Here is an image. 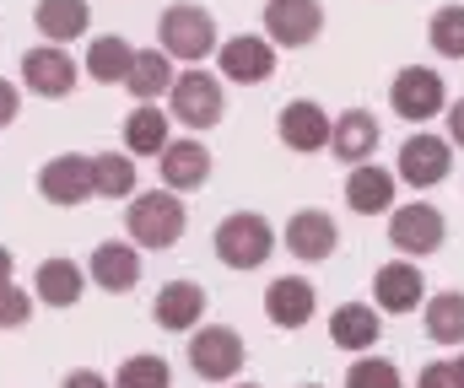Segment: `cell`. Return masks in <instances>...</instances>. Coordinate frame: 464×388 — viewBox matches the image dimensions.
<instances>
[{"label":"cell","mask_w":464,"mask_h":388,"mask_svg":"<svg viewBox=\"0 0 464 388\" xmlns=\"http://www.w3.org/2000/svg\"><path fill=\"white\" fill-rule=\"evenodd\" d=\"M449 367H454V378H459V388H464V356L459 362H449Z\"/></svg>","instance_id":"obj_39"},{"label":"cell","mask_w":464,"mask_h":388,"mask_svg":"<svg viewBox=\"0 0 464 388\" xmlns=\"http://www.w3.org/2000/svg\"><path fill=\"white\" fill-rule=\"evenodd\" d=\"M157 33H162V54H168V60H184V65L211 60V54H217V43H222L217 16H211L206 5H195V0H173V5L162 11Z\"/></svg>","instance_id":"obj_2"},{"label":"cell","mask_w":464,"mask_h":388,"mask_svg":"<svg viewBox=\"0 0 464 388\" xmlns=\"http://www.w3.org/2000/svg\"><path fill=\"white\" fill-rule=\"evenodd\" d=\"M5 280H16V254H11V249H0V286H5Z\"/></svg>","instance_id":"obj_38"},{"label":"cell","mask_w":464,"mask_h":388,"mask_svg":"<svg viewBox=\"0 0 464 388\" xmlns=\"http://www.w3.org/2000/svg\"><path fill=\"white\" fill-rule=\"evenodd\" d=\"M341 249V227L330 211H297L286 222V254H297L303 264H319Z\"/></svg>","instance_id":"obj_17"},{"label":"cell","mask_w":464,"mask_h":388,"mask_svg":"<svg viewBox=\"0 0 464 388\" xmlns=\"http://www.w3.org/2000/svg\"><path fill=\"white\" fill-rule=\"evenodd\" d=\"M173 76H179V71H173V60H168L162 49H135L124 87H130V98H135V103H157V98H168Z\"/></svg>","instance_id":"obj_25"},{"label":"cell","mask_w":464,"mask_h":388,"mask_svg":"<svg viewBox=\"0 0 464 388\" xmlns=\"http://www.w3.org/2000/svg\"><path fill=\"white\" fill-rule=\"evenodd\" d=\"M184 200L173 189H151V194H130V211H124V232L135 238V249H151V254H168L179 238H184Z\"/></svg>","instance_id":"obj_1"},{"label":"cell","mask_w":464,"mask_h":388,"mask_svg":"<svg viewBox=\"0 0 464 388\" xmlns=\"http://www.w3.org/2000/svg\"><path fill=\"white\" fill-rule=\"evenodd\" d=\"M60 388H114L103 373H92V367H76V373H65L60 378Z\"/></svg>","instance_id":"obj_36"},{"label":"cell","mask_w":464,"mask_h":388,"mask_svg":"<svg viewBox=\"0 0 464 388\" xmlns=\"http://www.w3.org/2000/svg\"><path fill=\"white\" fill-rule=\"evenodd\" d=\"M449 238V222L432 200H411V205H394L389 211V243L400 249V259H427L443 249Z\"/></svg>","instance_id":"obj_6"},{"label":"cell","mask_w":464,"mask_h":388,"mask_svg":"<svg viewBox=\"0 0 464 388\" xmlns=\"http://www.w3.org/2000/svg\"><path fill=\"white\" fill-rule=\"evenodd\" d=\"M427 302V275L416 270V259H389L372 275V308L378 313H416Z\"/></svg>","instance_id":"obj_13"},{"label":"cell","mask_w":464,"mask_h":388,"mask_svg":"<svg viewBox=\"0 0 464 388\" xmlns=\"http://www.w3.org/2000/svg\"><path fill=\"white\" fill-rule=\"evenodd\" d=\"M330 151L341 156V162H372V151H378V119L367 114V109H346L335 125H330Z\"/></svg>","instance_id":"obj_24"},{"label":"cell","mask_w":464,"mask_h":388,"mask_svg":"<svg viewBox=\"0 0 464 388\" xmlns=\"http://www.w3.org/2000/svg\"><path fill=\"white\" fill-rule=\"evenodd\" d=\"M416 388H459V378H454V367H449V362H432V367H421Z\"/></svg>","instance_id":"obj_35"},{"label":"cell","mask_w":464,"mask_h":388,"mask_svg":"<svg viewBox=\"0 0 464 388\" xmlns=\"http://www.w3.org/2000/svg\"><path fill=\"white\" fill-rule=\"evenodd\" d=\"M427 38L443 60H464V5H438L427 22Z\"/></svg>","instance_id":"obj_30"},{"label":"cell","mask_w":464,"mask_h":388,"mask_svg":"<svg viewBox=\"0 0 464 388\" xmlns=\"http://www.w3.org/2000/svg\"><path fill=\"white\" fill-rule=\"evenodd\" d=\"M157 173H162V189L184 194V189H200L211 178V151L200 146V135H184V140H168L157 151Z\"/></svg>","instance_id":"obj_14"},{"label":"cell","mask_w":464,"mask_h":388,"mask_svg":"<svg viewBox=\"0 0 464 388\" xmlns=\"http://www.w3.org/2000/svg\"><path fill=\"white\" fill-rule=\"evenodd\" d=\"M276 135L286 140V151H324L330 146V114L319 109V103H308V98H297V103H286L281 109V119H276Z\"/></svg>","instance_id":"obj_21"},{"label":"cell","mask_w":464,"mask_h":388,"mask_svg":"<svg viewBox=\"0 0 464 388\" xmlns=\"http://www.w3.org/2000/svg\"><path fill=\"white\" fill-rule=\"evenodd\" d=\"M33 318V297L16 286V280H5L0 286V329H22Z\"/></svg>","instance_id":"obj_33"},{"label":"cell","mask_w":464,"mask_h":388,"mask_svg":"<svg viewBox=\"0 0 464 388\" xmlns=\"http://www.w3.org/2000/svg\"><path fill=\"white\" fill-rule=\"evenodd\" d=\"M394 173L389 167H378V162H356L346 178V205L356 216H389L394 211Z\"/></svg>","instance_id":"obj_22"},{"label":"cell","mask_w":464,"mask_h":388,"mask_svg":"<svg viewBox=\"0 0 464 388\" xmlns=\"http://www.w3.org/2000/svg\"><path fill=\"white\" fill-rule=\"evenodd\" d=\"M232 388H259V383H232Z\"/></svg>","instance_id":"obj_40"},{"label":"cell","mask_w":464,"mask_h":388,"mask_svg":"<svg viewBox=\"0 0 464 388\" xmlns=\"http://www.w3.org/2000/svg\"><path fill=\"white\" fill-rule=\"evenodd\" d=\"M168 140L173 135H168V114L162 109H151V103L130 109V119H124V151L130 156H157Z\"/></svg>","instance_id":"obj_28"},{"label":"cell","mask_w":464,"mask_h":388,"mask_svg":"<svg viewBox=\"0 0 464 388\" xmlns=\"http://www.w3.org/2000/svg\"><path fill=\"white\" fill-rule=\"evenodd\" d=\"M16 114H22V92H16V81L0 76V129L16 125Z\"/></svg>","instance_id":"obj_34"},{"label":"cell","mask_w":464,"mask_h":388,"mask_svg":"<svg viewBox=\"0 0 464 388\" xmlns=\"http://www.w3.org/2000/svg\"><path fill=\"white\" fill-rule=\"evenodd\" d=\"M38 194H44L49 205H60V211L87 205V200H92V156L65 151V156L44 162V173H38Z\"/></svg>","instance_id":"obj_12"},{"label":"cell","mask_w":464,"mask_h":388,"mask_svg":"<svg viewBox=\"0 0 464 388\" xmlns=\"http://www.w3.org/2000/svg\"><path fill=\"white\" fill-rule=\"evenodd\" d=\"M206 286L200 280H168L162 291H157V302H151V318L162 324V329H173V335H189L200 318H206Z\"/></svg>","instance_id":"obj_16"},{"label":"cell","mask_w":464,"mask_h":388,"mask_svg":"<svg viewBox=\"0 0 464 388\" xmlns=\"http://www.w3.org/2000/svg\"><path fill=\"white\" fill-rule=\"evenodd\" d=\"M76 81H82V65L71 60V49L38 43V49L22 54V87H27L33 98H71Z\"/></svg>","instance_id":"obj_9"},{"label":"cell","mask_w":464,"mask_h":388,"mask_svg":"<svg viewBox=\"0 0 464 388\" xmlns=\"http://www.w3.org/2000/svg\"><path fill=\"white\" fill-rule=\"evenodd\" d=\"M443 114H449V140L464 151V98H459V103H449Z\"/></svg>","instance_id":"obj_37"},{"label":"cell","mask_w":464,"mask_h":388,"mask_svg":"<svg viewBox=\"0 0 464 388\" xmlns=\"http://www.w3.org/2000/svg\"><path fill=\"white\" fill-rule=\"evenodd\" d=\"M427 308V340L432 345H464V291H438Z\"/></svg>","instance_id":"obj_29"},{"label":"cell","mask_w":464,"mask_h":388,"mask_svg":"<svg viewBox=\"0 0 464 388\" xmlns=\"http://www.w3.org/2000/svg\"><path fill=\"white\" fill-rule=\"evenodd\" d=\"M130 194H135V156L98 151L92 156V200H130Z\"/></svg>","instance_id":"obj_27"},{"label":"cell","mask_w":464,"mask_h":388,"mask_svg":"<svg viewBox=\"0 0 464 388\" xmlns=\"http://www.w3.org/2000/svg\"><path fill=\"white\" fill-rule=\"evenodd\" d=\"M454 173V151L443 135H411L400 146V162H394V178L411 184V189H432Z\"/></svg>","instance_id":"obj_11"},{"label":"cell","mask_w":464,"mask_h":388,"mask_svg":"<svg viewBox=\"0 0 464 388\" xmlns=\"http://www.w3.org/2000/svg\"><path fill=\"white\" fill-rule=\"evenodd\" d=\"M168 114H173L184 129H195V135H200V129H217L222 114H227L222 76H211V71H200V65L179 71L173 87H168Z\"/></svg>","instance_id":"obj_3"},{"label":"cell","mask_w":464,"mask_h":388,"mask_svg":"<svg viewBox=\"0 0 464 388\" xmlns=\"http://www.w3.org/2000/svg\"><path fill=\"white\" fill-rule=\"evenodd\" d=\"M33 27H38L44 43L71 49L76 38H87V27H92V5H87V0H38V5H33Z\"/></svg>","instance_id":"obj_20"},{"label":"cell","mask_w":464,"mask_h":388,"mask_svg":"<svg viewBox=\"0 0 464 388\" xmlns=\"http://www.w3.org/2000/svg\"><path fill=\"white\" fill-rule=\"evenodd\" d=\"M319 33H324L319 0H265V38L276 49H308Z\"/></svg>","instance_id":"obj_10"},{"label":"cell","mask_w":464,"mask_h":388,"mask_svg":"<svg viewBox=\"0 0 464 388\" xmlns=\"http://www.w3.org/2000/svg\"><path fill=\"white\" fill-rule=\"evenodd\" d=\"M243 340H237V329L227 324H195L189 329V367H195V378H206V383H232L237 373H243Z\"/></svg>","instance_id":"obj_5"},{"label":"cell","mask_w":464,"mask_h":388,"mask_svg":"<svg viewBox=\"0 0 464 388\" xmlns=\"http://www.w3.org/2000/svg\"><path fill=\"white\" fill-rule=\"evenodd\" d=\"M114 388H173V367H168L162 356L140 351V356H130L114 373Z\"/></svg>","instance_id":"obj_31"},{"label":"cell","mask_w":464,"mask_h":388,"mask_svg":"<svg viewBox=\"0 0 464 388\" xmlns=\"http://www.w3.org/2000/svg\"><path fill=\"white\" fill-rule=\"evenodd\" d=\"M346 388H400V367L389 356H356L346 367Z\"/></svg>","instance_id":"obj_32"},{"label":"cell","mask_w":464,"mask_h":388,"mask_svg":"<svg viewBox=\"0 0 464 388\" xmlns=\"http://www.w3.org/2000/svg\"><path fill=\"white\" fill-rule=\"evenodd\" d=\"M303 388H324V383H303Z\"/></svg>","instance_id":"obj_41"},{"label":"cell","mask_w":464,"mask_h":388,"mask_svg":"<svg viewBox=\"0 0 464 388\" xmlns=\"http://www.w3.org/2000/svg\"><path fill=\"white\" fill-rule=\"evenodd\" d=\"M130 60H135V43L130 38H119V33H103V38H92L87 43V60H82V71L98 81V87H124V76H130Z\"/></svg>","instance_id":"obj_26"},{"label":"cell","mask_w":464,"mask_h":388,"mask_svg":"<svg viewBox=\"0 0 464 388\" xmlns=\"http://www.w3.org/2000/svg\"><path fill=\"white\" fill-rule=\"evenodd\" d=\"M314 308H319V297H314V286L303 275H281V280L265 286V318L276 329H303L314 318Z\"/></svg>","instance_id":"obj_19"},{"label":"cell","mask_w":464,"mask_h":388,"mask_svg":"<svg viewBox=\"0 0 464 388\" xmlns=\"http://www.w3.org/2000/svg\"><path fill=\"white\" fill-rule=\"evenodd\" d=\"M87 286H92V280H87V270H82L76 259H65V254L44 259V264L33 270V302L60 308V313H65V308H76Z\"/></svg>","instance_id":"obj_15"},{"label":"cell","mask_w":464,"mask_h":388,"mask_svg":"<svg viewBox=\"0 0 464 388\" xmlns=\"http://www.w3.org/2000/svg\"><path fill=\"white\" fill-rule=\"evenodd\" d=\"M87 280L103 286L109 297H130L140 280V249L135 243H98L87 259Z\"/></svg>","instance_id":"obj_18"},{"label":"cell","mask_w":464,"mask_h":388,"mask_svg":"<svg viewBox=\"0 0 464 388\" xmlns=\"http://www.w3.org/2000/svg\"><path fill=\"white\" fill-rule=\"evenodd\" d=\"M217 65H222V81L237 87H265L276 76V43L265 33H237L217 43Z\"/></svg>","instance_id":"obj_8"},{"label":"cell","mask_w":464,"mask_h":388,"mask_svg":"<svg viewBox=\"0 0 464 388\" xmlns=\"http://www.w3.org/2000/svg\"><path fill=\"white\" fill-rule=\"evenodd\" d=\"M217 259L227 264V270H259V264H270V254H276V227L259 216V211H232V216H222V227H217Z\"/></svg>","instance_id":"obj_4"},{"label":"cell","mask_w":464,"mask_h":388,"mask_svg":"<svg viewBox=\"0 0 464 388\" xmlns=\"http://www.w3.org/2000/svg\"><path fill=\"white\" fill-rule=\"evenodd\" d=\"M378 335H383V324H378V308H372V302H341V308L330 313V340H335L341 351H351V356L372 351Z\"/></svg>","instance_id":"obj_23"},{"label":"cell","mask_w":464,"mask_h":388,"mask_svg":"<svg viewBox=\"0 0 464 388\" xmlns=\"http://www.w3.org/2000/svg\"><path fill=\"white\" fill-rule=\"evenodd\" d=\"M389 109H394L400 119H411V125H427V119H438V114L449 109V87H443L438 71L405 65V71L389 81Z\"/></svg>","instance_id":"obj_7"}]
</instances>
